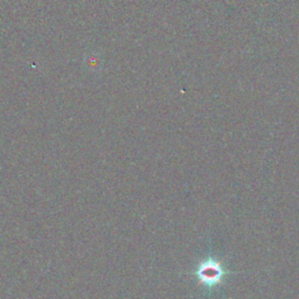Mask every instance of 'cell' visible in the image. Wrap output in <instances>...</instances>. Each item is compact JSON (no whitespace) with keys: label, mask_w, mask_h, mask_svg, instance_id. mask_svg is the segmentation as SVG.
<instances>
[{"label":"cell","mask_w":299,"mask_h":299,"mask_svg":"<svg viewBox=\"0 0 299 299\" xmlns=\"http://www.w3.org/2000/svg\"><path fill=\"white\" fill-rule=\"evenodd\" d=\"M221 277V271L220 268H218L216 264H206L201 268L200 270V278L205 283H208V284H213V283H216L218 278Z\"/></svg>","instance_id":"cell-1"}]
</instances>
